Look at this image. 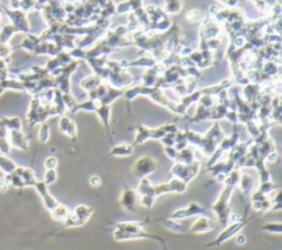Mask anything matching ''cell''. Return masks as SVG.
Masks as SVG:
<instances>
[{
    "mask_svg": "<svg viewBox=\"0 0 282 250\" xmlns=\"http://www.w3.org/2000/svg\"><path fill=\"white\" fill-rule=\"evenodd\" d=\"M240 174H242V171L239 169H235L229 173L224 182V189L222 190L215 203L212 205V212L215 214L219 222L224 226L229 223V216L232 214L231 205L229 204H231V200L235 189L238 186Z\"/></svg>",
    "mask_w": 282,
    "mask_h": 250,
    "instance_id": "1",
    "label": "cell"
},
{
    "mask_svg": "<svg viewBox=\"0 0 282 250\" xmlns=\"http://www.w3.org/2000/svg\"><path fill=\"white\" fill-rule=\"evenodd\" d=\"M179 129L178 126H175L173 123L164 124L156 129H150L148 127H145L143 124H139L137 127V135L134 137V140L132 142V147L143 145L147 140L155 139V140H161L164 136L170 133H178Z\"/></svg>",
    "mask_w": 282,
    "mask_h": 250,
    "instance_id": "2",
    "label": "cell"
},
{
    "mask_svg": "<svg viewBox=\"0 0 282 250\" xmlns=\"http://www.w3.org/2000/svg\"><path fill=\"white\" fill-rule=\"evenodd\" d=\"M225 138L222 129L220 127L219 122H215L214 126L212 127L208 132L202 136L201 142H199L198 148L201 149L202 154L205 157H210L215 152V150L219 148L222 140Z\"/></svg>",
    "mask_w": 282,
    "mask_h": 250,
    "instance_id": "3",
    "label": "cell"
},
{
    "mask_svg": "<svg viewBox=\"0 0 282 250\" xmlns=\"http://www.w3.org/2000/svg\"><path fill=\"white\" fill-rule=\"evenodd\" d=\"M249 221L250 219H247L245 217V218H240L239 221H236V222H231V224L228 223L225 226L224 230L221 231V233L217 235V237L213 241H210L208 245H206V247L207 248H217V247L222 246L223 243H225L227 240L232 239V238H234L237 234H239L240 231L245 228V226L249 223Z\"/></svg>",
    "mask_w": 282,
    "mask_h": 250,
    "instance_id": "4",
    "label": "cell"
},
{
    "mask_svg": "<svg viewBox=\"0 0 282 250\" xmlns=\"http://www.w3.org/2000/svg\"><path fill=\"white\" fill-rule=\"evenodd\" d=\"M94 214V208L87 205H78L74 210H70L69 216L65 222L63 223L65 228L73 227H82L84 226L88 219L92 217Z\"/></svg>",
    "mask_w": 282,
    "mask_h": 250,
    "instance_id": "5",
    "label": "cell"
},
{
    "mask_svg": "<svg viewBox=\"0 0 282 250\" xmlns=\"http://www.w3.org/2000/svg\"><path fill=\"white\" fill-rule=\"evenodd\" d=\"M199 170H201V161H194L190 164L175 162V164L172 166L171 173L173 177L178 178V180L189 185V183L192 182L193 178L197 176Z\"/></svg>",
    "mask_w": 282,
    "mask_h": 250,
    "instance_id": "6",
    "label": "cell"
},
{
    "mask_svg": "<svg viewBox=\"0 0 282 250\" xmlns=\"http://www.w3.org/2000/svg\"><path fill=\"white\" fill-rule=\"evenodd\" d=\"M201 215H207L206 208L197 203V202H191L187 206L174 211L168 218L175 219V221H184V219Z\"/></svg>",
    "mask_w": 282,
    "mask_h": 250,
    "instance_id": "7",
    "label": "cell"
},
{
    "mask_svg": "<svg viewBox=\"0 0 282 250\" xmlns=\"http://www.w3.org/2000/svg\"><path fill=\"white\" fill-rule=\"evenodd\" d=\"M158 163L156 160L149 157V156H145L141 157L139 159H137L134 163L132 164L131 171L133 175H136L137 177L144 178V177H148L150 174L154 173V172L157 170Z\"/></svg>",
    "mask_w": 282,
    "mask_h": 250,
    "instance_id": "8",
    "label": "cell"
},
{
    "mask_svg": "<svg viewBox=\"0 0 282 250\" xmlns=\"http://www.w3.org/2000/svg\"><path fill=\"white\" fill-rule=\"evenodd\" d=\"M113 234H114V239L117 241L133 240V239H154L161 243H164L163 238H161L160 236L148 233V231H147L145 228L137 230V231H131V233H128V231H123V230L115 228Z\"/></svg>",
    "mask_w": 282,
    "mask_h": 250,
    "instance_id": "9",
    "label": "cell"
},
{
    "mask_svg": "<svg viewBox=\"0 0 282 250\" xmlns=\"http://www.w3.org/2000/svg\"><path fill=\"white\" fill-rule=\"evenodd\" d=\"M186 190H187V184L178 180V178L173 177L172 180L168 183H162V184H159V185H155L154 194L158 199L162 195L171 194V193L183 194L186 192Z\"/></svg>",
    "mask_w": 282,
    "mask_h": 250,
    "instance_id": "10",
    "label": "cell"
},
{
    "mask_svg": "<svg viewBox=\"0 0 282 250\" xmlns=\"http://www.w3.org/2000/svg\"><path fill=\"white\" fill-rule=\"evenodd\" d=\"M139 196L133 189L127 188L119 196V204L127 212H136Z\"/></svg>",
    "mask_w": 282,
    "mask_h": 250,
    "instance_id": "11",
    "label": "cell"
},
{
    "mask_svg": "<svg viewBox=\"0 0 282 250\" xmlns=\"http://www.w3.org/2000/svg\"><path fill=\"white\" fill-rule=\"evenodd\" d=\"M34 188L37 189L39 195L41 196V199H42L43 204H44L46 210H49L51 212V211L54 210V208L58 204H60L54 198H53L52 194L49 192L48 185H46V184L43 181H38L37 183L34 184Z\"/></svg>",
    "mask_w": 282,
    "mask_h": 250,
    "instance_id": "12",
    "label": "cell"
},
{
    "mask_svg": "<svg viewBox=\"0 0 282 250\" xmlns=\"http://www.w3.org/2000/svg\"><path fill=\"white\" fill-rule=\"evenodd\" d=\"M215 229V223L212 218L207 215H201L196 218V221L194 222L191 227L190 231L194 234H206L209 231Z\"/></svg>",
    "mask_w": 282,
    "mask_h": 250,
    "instance_id": "13",
    "label": "cell"
},
{
    "mask_svg": "<svg viewBox=\"0 0 282 250\" xmlns=\"http://www.w3.org/2000/svg\"><path fill=\"white\" fill-rule=\"evenodd\" d=\"M58 128H60L61 133L66 135L69 138H76V135H78V128H76V123L69 119L68 117H62L60 122H58Z\"/></svg>",
    "mask_w": 282,
    "mask_h": 250,
    "instance_id": "14",
    "label": "cell"
},
{
    "mask_svg": "<svg viewBox=\"0 0 282 250\" xmlns=\"http://www.w3.org/2000/svg\"><path fill=\"white\" fill-rule=\"evenodd\" d=\"M254 186H255V180L254 177L249 174H246V173H242L240 174V178H239V182H238V189L240 190V192L243 194L247 195H250L254 191Z\"/></svg>",
    "mask_w": 282,
    "mask_h": 250,
    "instance_id": "15",
    "label": "cell"
},
{
    "mask_svg": "<svg viewBox=\"0 0 282 250\" xmlns=\"http://www.w3.org/2000/svg\"><path fill=\"white\" fill-rule=\"evenodd\" d=\"M194 161H198V160H196L195 150H194V149L186 147L183 149V150L178 151V156H176L175 162L190 164V163H193Z\"/></svg>",
    "mask_w": 282,
    "mask_h": 250,
    "instance_id": "16",
    "label": "cell"
},
{
    "mask_svg": "<svg viewBox=\"0 0 282 250\" xmlns=\"http://www.w3.org/2000/svg\"><path fill=\"white\" fill-rule=\"evenodd\" d=\"M109 154L113 157H130L133 154V147L130 144H120L110 149Z\"/></svg>",
    "mask_w": 282,
    "mask_h": 250,
    "instance_id": "17",
    "label": "cell"
},
{
    "mask_svg": "<svg viewBox=\"0 0 282 250\" xmlns=\"http://www.w3.org/2000/svg\"><path fill=\"white\" fill-rule=\"evenodd\" d=\"M51 217L56 222L64 223L70 214V208L64 204H58L54 210L51 211Z\"/></svg>",
    "mask_w": 282,
    "mask_h": 250,
    "instance_id": "18",
    "label": "cell"
},
{
    "mask_svg": "<svg viewBox=\"0 0 282 250\" xmlns=\"http://www.w3.org/2000/svg\"><path fill=\"white\" fill-rule=\"evenodd\" d=\"M279 189H281L280 184H277V183L273 182L271 180V181H268V182H261L259 184V186H258V189L256 190V191L258 193L264 195V196H269V195H271L273 192H275Z\"/></svg>",
    "mask_w": 282,
    "mask_h": 250,
    "instance_id": "19",
    "label": "cell"
},
{
    "mask_svg": "<svg viewBox=\"0 0 282 250\" xmlns=\"http://www.w3.org/2000/svg\"><path fill=\"white\" fill-rule=\"evenodd\" d=\"M102 79L98 75L85 77V79L81 82V86L87 92H91L93 89H95L98 85H101Z\"/></svg>",
    "mask_w": 282,
    "mask_h": 250,
    "instance_id": "20",
    "label": "cell"
},
{
    "mask_svg": "<svg viewBox=\"0 0 282 250\" xmlns=\"http://www.w3.org/2000/svg\"><path fill=\"white\" fill-rule=\"evenodd\" d=\"M166 11L170 15L179 14L182 9L181 0H166Z\"/></svg>",
    "mask_w": 282,
    "mask_h": 250,
    "instance_id": "21",
    "label": "cell"
},
{
    "mask_svg": "<svg viewBox=\"0 0 282 250\" xmlns=\"http://www.w3.org/2000/svg\"><path fill=\"white\" fill-rule=\"evenodd\" d=\"M262 230L267 231L269 234L280 235L282 231V224L280 222H270L266 223L262 226Z\"/></svg>",
    "mask_w": 282,
    "mask_h": 250,
    "instance_id": "22",
    "label": "cell"
},
{
    "mask_svg": "<svg viewBox=\"0 0 282 250\" xmlns=\"http://www.w3.org/2000/svg\"><path fill=\"white\" fill-rule=\"evenodd\" d=\"M0 169L5 171L6 173H13L16 170V164L8 158L0 156Z\"/></svg>",
    "mask_w": 282,
    "mask_h": 250,
    "instance_id": "23",
    "label": "cell"
},
{
    "mask_svg": "<svg viewBox=\"0 0 282 250\" xmlns=\"http://www.w3.org/2000/svg\"><path fill=\"white\" fill-rule=\"evenodd\" d=\"M38 138L39 141L42 142V144H45V142H48L49 138H50V128L46 123H42V126H41L40 130H39V135H38Z\"/></svg>",
    "mask_w": 282,
    "mask_h": 250,
    "instance_id": "24",
    "label": "cell"
},
{
    "mask_svg": "<svg viewBox=\"0 0 282 250\" xmlns=\"http://www.w3.org/2000/svg\"><path fill=\"white\" fill-rule=\"evenodd\" d=\"M57 180V173L55 170H46L44 173V178L43 182L46 184V185H51V184L55 183Z\"/></svg>",
    "mask_w": 282,
    "mask_h": 250,
    "instance_id": "25",
    "label": "cell"
},
{
    "mask_svg": "<svg viewBox=\"0 0 282 250\" xmlns=\"http://www.w3.org/2000/svg\"><path fill=\"white\" fill-rule=\"evenodd\" d=\"M57 163V159L55 157H49L44 161V168L46 170H55Z\"/></svg>",
    "mask_w": 282,
    "mask_h": 250,
    "instance_id": "26",
    "label": "cell"
},
{
    "mask_svg": "<svg viewBox=\"0 0 282 250\" xmlns=\"http://www.w3.org/2000/svg\"><path fill=\"white\" fill-rule=\"evenodd\" d=\"M201 17H202V15L198 10H191L186 15L187 20L191 21V22H195V21L199 20V19H201Z\"/></svg>",
    "mask_w": 282,
    "mask_h": 250,
    "instance_id": "27",
    "label": "cell"
},
{
    "mask_svg": "<svg viewBox=\"0 0 282 250\" xmlns=\"http://www.w3.org/2000/svg\"><path fill=\"white\" fill-rule=\"evenodd\" d=\"M90 184H91V186L92 188H94V189H97V188H99L102 185V178L99 177L98 175H96V174H94V175H92L91 177H90Z\"/></svg>",
    "mask_w": 282,
    "mask_h": 250,
    "instance_id": "28",
    "label": "cell"
},
{
    "mask_svg": "<svg viewBox=\"0 0 282 250\" xmlns=\"http://www.w3.org/2000/svg\"><path fill=\"white\" fill-rule=\"evenodd\" d=\"M236 241H237V243H239V245H244V243L246 242V237L243 234L239 233L236 235Z\"/></svg>",
    "mask_w": 282,
    "mask_h": 250,
    "instance_id": "29",
    "label": "cell"
}]
</instances>
